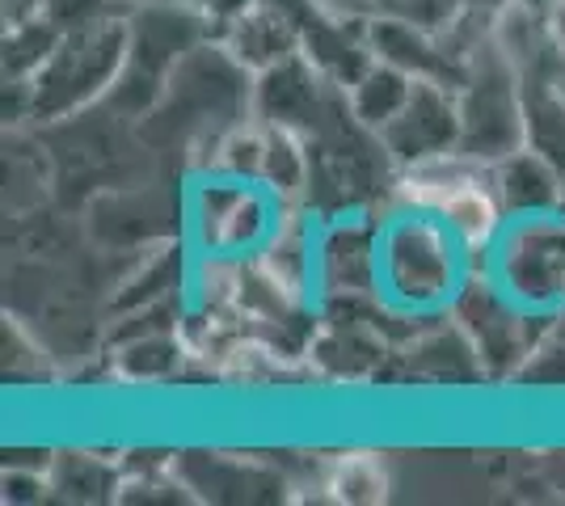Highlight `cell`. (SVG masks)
Returning <instances> with one entry per match:
<instances>
[{"mask_svg":"<svg viewBox=\"0 0 565 506\" xmlns=\"http://www.w3.org/2000/svg\"><path fill=\"white\" fill-rule=\"evenodd\" d=\"M469 274V249L439 216L393 203L380 219V309L401 321L448 313Z\"/></svg>","mask_w":565,"mask_h":506,"instance_id":"obj_1","label":"cell"},{"mask_svg":"<svg viewBox=\"0 0 565 506\" xmlns=\"http://www.w3.org/2000/svg\"><path fill=\"white\" fill-rule=\"evenodd\" d=\"M296 207L262 182L228 173H190L182 203V241L194 258H258L275 241L282 219Z\"/></svg>","mask_w":565,"mask_h":506,"instance_id":"obj_2","label":"cell"},{"mask_svg":"<svg viewBox=\"0 0 565 506\" xmlns=\"http://www.w3.org/2000/svg\"><path fill=\"white\" fill-rule=\"evenodd\" d=\"M131 55V18L118 13L106 22L64 30L47 64L30 76V119L64 122L115 94Z\"/></svg>","mask_w":565,"mask_h":506,"instance_id":"obj_3","label":"cell"},{"mask_svg":"<svg viewBox=\"0 0 565 506\" xmlns=\"http://www.w3.org/2000/svg\"><path fill=\"white\" fill-rule=\"evenodd\" d=\"M393 203L439 216L465 241L469 258L486 254L498 241V233L507 228V212L494 191V169L469 161L465 152H448V157H435L423 165L397 169Z\"/></svg>","mask_w":565,"mask_h":506,"instance_id":"obj_4","label":"cell"},{"mask_svg":"<svg viewBox=\"0 0 565 506\" xmlns=\"http://www.w3.org/2000/svg\"><path fill=\"white\" fill-rule=\"evenodd\" d=\"M523 148V89L519 68L498 39L469 55L460 80V152L481 165H498Z\"/></svg>","mask_w":565,"mask_h":506,"instance_id":"obj_5","label":"cell"},{"mask_svg":"<svg viewBox=\"0 0 565 506\" xmlns=\"http://www.w3.org/2000/svg\"><path fill=\"white\" fill-rule=\"evenodd\" d=\"M448 316L469 334L486 376H519L544 337H553V321H557V316L523 309L515 295L486 270H472L465 279L460 295L451 300Z\"/></svg>","mask_w":565,"mask_h":506,"instance_id":"obj_6","label":"cell"},{"mask_svg":"<svg viewBox=\"0 0 565 506\" xmlns=\"http://www.w3.org/2000/svg\"><path fill=\"white\" fill-rule=\"evenodd\" d=\"M486 274H494L523 309L544 316H565V219L523 216L507 219L498 241L486 254Z\"/></svg>","mask_w":565,"mask_h":506,"instance_id":"obj_7","label":"cell"},{"mask_svg":"<svg viewBox=\"0 0 565 506\" xmlns=\"http://www.w3.org/2000/svg\"><path fill=\"white\" fill-rule=\"evenodd\" d=\"M376 140L397 169L460 152V85L418 80L405 110L380 131Z\"/></svg>","mask_w":565,"mask_h":506,"instance_id":"obj_8","label":"cell"},{"mask_svg":"<svg viewBox=\"0 0 565 506\" xmlns=\"http://www.w3.org/2000/svg\"><path fill=\"white\" fill-rule=\"evenodd\" d=\"M380 288V219L330 216L317 228V291L321 295H376Z\"/></svg>","mask_w":565,"mask_h":506,"instance_id":"obj_9","label":"cell"},{"mask_svg":"<svg viewBox=\"0 0 565 506\" xmlns=\"http://www.w3.org/2000/svg\"><path fill=\"white\" fill-rule=\"evenodd\" d=\"M367 47H372L376 60L393 64V68H405L418 80L460 85L465 68H469V60H460L439 34H430L418 22H409L405 13H388V9L367 18Z\"/></svg>","mask_w":565,"mask_h":506,"instance_id":"obj_10","label":"cell"},{"mask_svg":"<svg viewBox=\"0 0 565 506\" xmlns=\"http://www.w3.org/2000/svg\"><path fill=\"white\" fill-rule=\"evenodd\" d=\"M215 43H224L241 68H249V73L258 76V73H266V68L282 64V60L300 55L305 30H300V22H296L291 13H282L279 4L258 0L245 18H236V22L228 25Z\"/></svg>","mask_w":565,"mask_h":506,"instance_id":"obj_11","label":"cell"},{"mask_svg":"<svg viewBox=\"0 0 565 506\" xmlns=\"http://www.w3.org/2000/svg\"><path fill=\"white\" fill-rule=\"evenodd\" d=\"M494 169V191L502 198L507 219L523 216H553L562 203V169L544 161L541 152L519 148L511 157H502Z\"/></svg>","mask_w":565,"mask_h":506,"instance_id":"obj_12","label":"cell"},{"mask_svg":"<svg viewBox=\"0 0 565 506\" xmlns=\"http://www.w3.org/2000/svg\"><path fill=\"white\" fill-rule=\"evenodd\" d=\"M562 73L548 68H527L519 73L523 89V148L541 152L544 161L565 169V89Z\"/></svg>","mask_w":565,"mask_h":506,"instance_id":"obj_13","label":"cell"},{"mask_svg":"<svg viewBox=\"0 0 565 506\" xmlns=\"http://www.w3.org/2000/svg\"><path fill=\"white\" fill-rule=\"evenodd\" d=\"M414 85H418V76H409L405 68H393V64L376 60V64L347 89L351 119L359 122L367 136H380V131L405 110V101H409V94H414Z\"/></svg>","mask_w":565,"mask_h":506,"instance_id":"obj_14","label":"cell"},{"mask_svg":"<svg viewBox=\"0 0 565 506\" xmlns=\"http://www.w3.org/2000/svg\"><path fill=\"white\" fill-rule=\"evenodd\" d=\"M60 34L64 30L43 13V4L22 13V18H9V30H4V76L9 80H30L47 64Z\"/></svg>","mask_w":565,"mask_h":506,"instance_id":"obj_15","label":"cell"},{"mask_svg":"<svg viewBox=\"0 0 565 506\" xmlns=\"http://www.w3.org/2000/svg\"><path fill=\"white\" fill-rule=\"evenodd\" d=\"M186 355V342L178 330H148V334L118 337V372L127 380H166L178 372V363Z\"/></svg>","mask_w":565,"mask_h":506,"instance_id":"obj_16","label":"cell"},{"mask_svg":"<svg viewBox=\"0 0 565 506\" xmlns=\"http://www.w3.org/2000/svg\"><path fill=\"white\" fill-rule=\"evenodd\" d=\"M321 485H326V498H333V503L367 506L388 498V473H384L376 452H342V456H333Z\"/></svg>","mask_w":565,"mask_h":506,"instance_id":"obj_17","label":"cell"},{"mask_svg":"<svg viewBox=\"0 0 565 506\" xmlns=\"http://www.w3.org/2000/svg\"><path fill=\"white\" fill-rule=\"evenodd\" d=\"M51 485L68 489V498H110L118 489V477L102 460L72 452V456H60V473L51 477Z\"/></svg>","mask_w":565,"mask_h":506,"instance_id":"obj_18","label":"cell"},{"mask_svg":"<svg viewBox=\"0 0 565 506\" xmlns=\"http://www.w3.org/2000/svg\"><path fill=\"white\" fill-rule=\"evenodd\" d=\"M317 4L338 18H372L376 13V0H317Z\"/></svg>","mask_w":565,"mask_h":506,"instance_id":"obj_19","label":"cell"},{"mask_svg":"<svg viewBox=\"0 0 565 506\" xmlns=\"http://www.w3.org/2000/svg\"><path fill=\"white\" fill-rule=\"evenodd\" d=\"M157 4H178V9H194V13H203V4H207V0H157Z\"/></svg>","mask_w":565,"mask_h":506,"instance_id":"obj_20","label":"cell"},{"mask_svg":"<svg viewBox=\"0 0 565 506\" xmlns=\"http://www.w3.org/2000/svg\"><path fill=\"white\" fill-rule=\"evenodd\" d=\"M397 4H405V0H376V13L380 9H397Z\"/></svg>","mask_w":565,"mask_h":506,"instance_id":"obj_21","label":"cell"},{"mask_svg":"<svg viewBox=\"0 0 565 506\" xmlns=\"http://www.w3.org/2000/svg\"><path fill=\"white\" fill-rule=\"evenodd\" d=\"M557 216L565 219V169H562V203H557Z\"/></svg>","mask_w":565,"mask_h":506,"instance_id":"obj_22","label":"cell"},{"mask_svg":"<svg viewBox=\"0 0 565 506\" xmlns=\"http://www.w3.org/2000/svg\"><path fill=\"white\" fill-rule=\"evenodd\" d=\"M122 4H127V9H140V4H148V0H122Z\"/></svg>","mask_w":565,"mask_h":506,"instance_id":"obj_23","label":"cell"}]
</instances>
